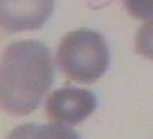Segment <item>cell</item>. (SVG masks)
<instances>
[{
  "label": "cell",
  "mask_w": 153,
  "mask_h": 139,
  "mask_svg": "<svg viewBox=\"0 0 153 139\" xmlns=\"http://www.w3.org/2000/svg\"><path fill=\"white\" fill-rule=\"evenodd\" d=\"M136 51L139 55L153 60V17L137 32Z\"/></svg>",
  "instance_id": "obj_6"
},
{
  "label": "cell",
  "mask_w": 153,
  "mask_h": 139,
  "mask_svg": "<svg viewBox=\"0 0 153 139\" xmlns=\"http://www.w3.org/2000/svg\"><path fill=\"white\" fill-rule=\"evenodd\" d=\"M51 51L36 40L11 43L0 59V107L16 116L38 108L53 81Z\"/></svg>",
  "instance_id": "obj_1"
},
{
  "label": "cell",
  "mask_w": 153,
  "mask_h": 139,
  "mask_svg": "<svg viewBox=\"0 0 153 139\" xmlns=\"http://www.w3.org/2000/svg\"><path fill=\"white\" fill-rule=\"evenodd\" d=\"M7 139H80L74 128L64 124H25L14 128Z\"/></svg>",
  "instance_id": "obj_5"
},
{
  "label": "cell",
  "mask_w": 153,
  "mask_h": 139,
  "mask_svg": "<svg viewBox=\"0 0 153 139\" xmlns=\"http://www.w3.org/2000/svg\"><path fill=\"white\" fill-rule=\"evenodd\" d=\"M97 103V97L89 89L64 87L51 93L46 112L54 122L78 125L94 113Z\"/></svg>",
  "instance_id": "obj_3"
},
{
  "label": "cell",
  "mask_w": 153,
  "mask_h": 139,
  "mask_svg": "<svg viewBox=\"0 0 153 139\" xmlns=\"http://www.w3.org/2000/svg\"><path fill=\"white\" fill-rule=\"evenodd\" d=\"M53 7L54 0H0V27L9 32L39 29Z\"/></svg>",
  "instance_id": "obj_4"
},
{
  "label": "cell",
  "mask_w": 153,
  "mask_h": 139,
  "mask_svg": "<svg viewBox=\"0 0 153 139\" xmlns=\"http://www.w3.org/2000/svg\"><path fill=\"white\" fill-rule=\"evenodd\" d=\"M57 63L72 81L93 84L106 73L110 52L99 32L80 28L66 34L57 50Z\"/></svg>",
  "instance_id": "obj_2"
},
{
  "label": "cell",
  "mask_w": 153,
  "mask_h": 139,
  "mask_svg": "<svg viewBox=\"0 0 153 139\" xmlns=\"http://www.w3.org/2000/svg\"><path fill=\"white\" fill-rule=\"evenodd\" d=\"M128 13L139 20L153 17V0H124Z\"/></svg>",
  "instance_id": "obj_7"
}]
</instances>
